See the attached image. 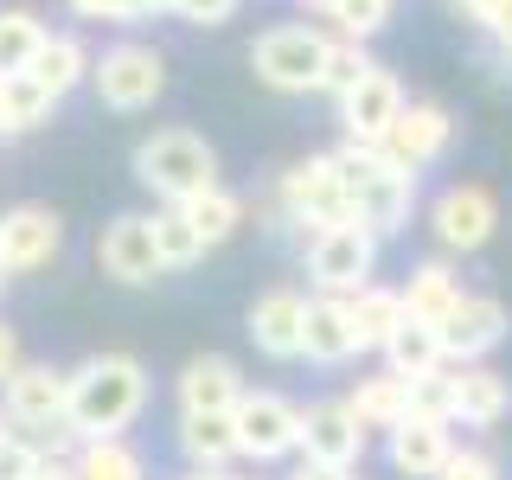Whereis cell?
I'll return each instance as SVG.
<instances>
[{
    "instance_id": "cell-35",
    "label": "cell",
    "mask_w": 512,
    "mask_h": 480,
    "mask_svg": "<svg viewBox=\"0 0 512 480\" xmlns=\"http://www.w3.org/2000/svg\"><path fill=\"white\" fill-rule=\"evenodd\" d=\"M84 20H109V26H128L141 20V13H154V0H71Z\"/></svg>"
},
{
    "instance_id": "cell-25",
    "label": "cell",
    "mask_w": 512,
    "mask_h": 480,
    "mask_svg": "<svg viewBox=\"0 0 512 480\" xmlns=\"http://www.w3.org/2000/svg\"><path fill=\"white\" fill-rule=\"evenodd\" d=\"M404 308H410L416 320H429V327H442V320L461 308V282L448 276L442 263H423V269L410 276V295H404Z\"/></svg>"
},
{
    "instance_id": "cell-1",
    "label": "cell",
    "mask_w": 512,
    "mask_h": 480,
    "mask_svg": "<svg viewBox=\"0 0 512 480\" xmlns=\"http://www.w3.org/2000/svg\"><path fill=\"white\" fill-rule=\"evenodd\" d=\"M148 404V378L128 352H109V359H90L84 372L71 378V404H64V423L84 429V436H116V429L135 423V410Z\"/></svg>"
},
{
    "instance_id": "cell-16",
    "label": "cell",
    "mask_w": 512,
    "mask_h": 480,
    "mask_svg": "<svg viewBox=\"0 0 512 480\" xmlns=\"http://www.w3.org/2000/svg\"><path fill=\"white\" fill-rule=\"evenodd\" d=\"M180 404H186V416H231L244 404L237 365L231 359H192L180 372Z\"/></svg>"
},
{
    "instance_id": "cell-11",
    "label": "cell",
    "mask_w": 512,
    "mask_h": 480,
    "mask_svg": "<svg viewBox=\"0 0 512 480\" xmlns=\"http://www.w3.org/2000/svg\"><path fill=\"white\" fill-rule=\"evenodd\" d=\"M436 333H442V359H487L506 340V308L493 295H461V308Z\"/></svg>"
},
{
    "instance_id": "cell-8",
    "label": "cell",
    "mask_w": 512,
    "mask_h": 480,
    "mask_svg": "<svg viewBox=\"0 0 512 480\" xmlns=\"http://www.w3.org/2000/svg\"><path fill=\"white\" fill-rule=\"evenodd\" d=\"M340 116H346V128H352V141L378 148V141L391 135V122L404 116V90H397V77H391V71L365 64V71L352 77V90L340 96Z\"/></svg>"
},
{
    "instance_id": "cell-7",
    "label": "cell",
    "mask_w": 512,
    "mask_h": 480,
    "mask_svg": "<svg viewBox=\"0 0 512 480\" xmlns=\"http://www.w3.org/2000/svg\"><path fill=\"white\" fill-rule=\"evenodd\" d=\"M282 199H288V212H295V218L320 224V231H333V224H359V218H352L346 186H340V167H333V154H327V160H301V167H288Z\"/></svg>"
},
{
    "instance_id": "cell-18",
    "label": "cell",
    "mask_w": 512,
    "mask_h": 480,
    "mask_svg": "<svg viewBox=\"0 0 512 480\" xmlns=\"http://www.w3.org/2000/svg\"><path fill=\"white\" fill-rule=\"evenodd\" d=\"M448 455H455V448H448V429L429 423V416H404V423L391 429V461H397V474H410V480L442 474Z\"/></svg>"
},
{
    "instance_id": "cell-15",
    "label": "cell",
    "mask_w": 512,
    "mask_h": 480,
    "mask_svg": "<svg viewBox=\"0 0 512 480\" xmlns=\"http://www.w3.org/2000/svg\"><path fill=\"white\" fill-rule=\"evenodd\" d=\"M301 442H308V461L314 468H352L365 448V429L352 423L346 404H314L301 416Z\"/></svg>"
},
{
    "instance_id": "cell-20",
    "label": "cell",
    "mask_w": 512,
    "mask_h": 480,
    "mask_svg": "<svg viewBox=\"0 0 512 480\" xmlns=\"http://www.w3.org/2000/svg\"><path fill=\"white\" fill-rule=\"evenodd\" d=\"M301 352L320 365H340L352 359V320H346V301H308V320H301Z\"/></svg>"
},
{
    "instance_id": "cell-21",
    "label": "cell",
    "mask_w": 512,
    "mask_h": 480,
    "mask_svg": "<svg viewBox=\"0 0 512 480\" xmlns=\"http://www.w3.org/2000/svg\"><path fill=\"white\" fill-rule=\"evenodd\" d=\"M384 359H391L397 378H423V372H436V365H442V333L429 327V320L404 314V320H397V333L384 340Z\"/></svg>"
},
{
    "instance_id": "cell-46",
    "label": "cell",
    "mask_w": 512,
    "mask_h": 480,
    "mask_svg": "<svg viewBox=\"0 0 512 480\" xmlns=\"http://www.w3.org/2000/svg\"><path fill=\"white\" fill-rule=\"evenodd\" d=\"M308 7H333V0H308Z\"/></svg>"
},
{
    "instance_id": "cell-44",
    "label": "cell",
    "mask_w": 512,
    "mask_h": 480,
    "mask_svg": "<svg viewBox=\"0 0 512 480\" xmlns=\"http://www.w3.org/2000/svg\"><path fill=\"white\" fill-rule=\"evenodd\" d=\"M0 135H13V116H7V96H0Z\"/></svg>"
},
{
    "instance_id": "cell-3",
    "label": "cell",
    "mask_w": 512,
    "mask_h": 480,
    "mask_svg": "<svg viewBox=\"0 0 512 480\" xmlns=\"http://www.w3.org/2000/svg\"><path fill=\"white\" fill-rule=\"evenodd\" d=\"M135 173L154 192H167L173 205H186V199H199V192L218 186V154L205 148L192 128H160L154 141L135 148Z\"/></svg>"
},
{
    "instance_id": "cell-23",
    "label": "cell",
    "mask_w": 512,
    "mask_h": 480,
    "mask_svg": "<svg viewBox=\"0 0 512 480\" xmlns=\"http://www.w3.org/2000/svg\"><path fill=\"white\" fill-rule=\"evenodd\" d=\"M352 423H359V429H397V423H404V416H410V378H365L359 384V397H352Z\"/></svg>"
},
{
    "instance_id": "cell-42",
    "label": "cell",
    "mask_w": 512,
    "mask_h": 480,
    "mask_svg": "<svg viewBox=\"0 0 512 480\" xmlns=\"http://www.w3.org/2000/svg\"><path fill=\"white\" fill-rule=\"evenodd\" d=\"M301 480H352V474H346V468H308Z\"/></svg>"
},
{
    "instance_id": "cell-27",
    "label": "cell",
    "mask_w": 512,
    "mask_h": 480,
    "mask_svg": "<svg viewBox=\"0 0 512 480\" xmlns=\"http://www.w3.org/2000/svg\"><path fill=\"white\" fill-rule=\"evenodd\" d=\"M39 45H45V26L32 20V13H0V84L32 71Z\"/></svg>"
},
{
    "instance_id": "cell-4",
    "label": "cell",
    "mask_w": 512,
    "mask_h": 480,
    "mask_svg": "<svg viewBox=\"0 0 512 480\" xmlns=\"http://www.w3.org/2000/svg\"><path fill=\"white\" fill-rule=\"evenodd\" d=\"M256 77L276 90H320L327 84V64H333V39L314 26H269L263 39H256Z\"/></svg>"
},
{
    "instance_id": "cell-43",
    "label": "cell",
    "mask_w": 512,
    "mask_h": 480,
    "mask_svg": "<svg viewBox=\"0 0 512 480\" xmlns=\"http://www.w3.org/2000/svg\"><path fill=\"white\" fill-rule=\"evenodd\" d=\"M493 39H500V52L512 58V20H506V26H493Z\"/></svg>"
},
{
    "instance_id": "cell-17",
    "label": "cell",
    "mask_w": 512,
    "mask_h": 480,
    "mask_svg": "<svg viewBox=\"0 0 512 480\" xmlns=\"http://www.w3.org/2000/svg\"><path fill=\"white\" fill-rule=\"evenodd\" d=\"M64 404H71V378H58L52 365H32V372H13L7 378V410H13V423H32V429H45V423H58Z\"/></svg>"
},
{
    "instance_id": "cell-37",
    "label": "cell",
    "mask_w": 512,
    "mask_h": 480,
    "mask_svg": "<svg viewBox=\"0 0 512 480\" xmlns=\"http://www.w3.org/2000/svg\"><path fill=\"white\" fill-rule=\"evenodd\" d=\"M442 480H500V461L480 455V448H468V455H448Z\"/></svg>"
},
{
    "instance_id": "cell-36",
    "label": "cell",
    "mask_w": 512,
    "mask_h": 480,
    "mask_svg": "<svg viewBox=\"0 0 512 480\" xmlns=\"http://www.w3.org/2000/svg\"><path fill=\"white\" fill-rule=\"evenodd\" d=\"M167 7L180 13V20H192V26H224L244 0H167Z\"/></svg>"
},
{
    "instance_id": "cell-45",
    "label": "cell",
    "mask_w": 512,
    "mask_h": 480,
    "mask_svg": "<svg viewBox=\"0 0 512 480\" xmlns=\"http://www.w3.org/2000/svg\"><path fill=\"white\" fill-rule=\"evenodd\" d=\"M199 480H231V474H218V468H212V474H199Z\"/></svg>"
},
{
    "instance_id": "cell-40",
    "label": "cell",
    "mask_w": 512,
    "mask_h": 480,
    "mask_svg": "<svg viewBox=\"0 0 512 480\" xmlns=\"http://www.w3.org/2000/svg\"><path fill=\"white\" fill-rule=\"evenodd\" d=\"M468 20H480V26H506L512 20V0H455Z\"/></svg>"
},
{
    "instance_id": "cell-39",
    "label": "cell",
    "mask_w": 512,
    "mask_h": 480,
    "mask_svg": "<svg viewBox=\"0 0 512 480\" xmlns=\"http://www.w3.org/2000/svg\"><path fill=\"white\" fill-rule=\"evenodd\" d=\"M359 71H365V58H359V52H346V45H333V64H327V90H340V96H346V90H352V77H359Z\"/></svg>"
},
{
    "instance_id": "cell-5",
    "label": "cell",
    "mask_w": 512,
    "mask_h": 480,
    "mask_svg": "<svg viewBox=\"0 0 512 480\" xmlns=\"http://www.w3.org/2000/svg\"><path fill=\"white\" fill-rule=\"evenodd\" d=\"M372 256H378V244H372L365 224H333V231L314 237L308 269H314L320 288H333V295H359L365 276H372Z\"/></svg>"
},
{
    "instance_id": "cell-19",
    "label": "cell",
    "mask_w": 512,
    "mask_h": 480,
    "mask_svg": "<svg viewBox=\"0 0 512 480\" xmlns=\"http://www.w3.org/2000/svg\"><path fill=\"white\" fill-rule=\"evenodd\" d=\"M301 320H308V301L288 295V288H276V295H263L250 308V340L263 352H276V359H295V352H301Z\"/></svg>"
},
{
    "instance_id": "cell-6",
    "label": "cell",
    "mask_w": 512,
    "mask_h": 480,
    "mask_svg": "<svg viewBox=\"0 0 512 480\" xmlns=\"http://www.w3.org/2000/svg\"><path fill=\"white\" fill-rule=\"evenodd\" d=\"M90 77H96V96L109 109H148L160 96V84H167V64L148 45H116V52H103V64Z\"/></svg>"
},
{
    "instance_id": "cell-9",
    "label": "cell",
    "mask_w": 512,
    "mask_h": 480,
    "mask_svg": "<svg viewBox=\"0 0 512 480\" xmlns=\"http://www.w3.org/2000/svg\"><path fill=\"white\" fill-rule=\"evenodd\" d=\"M231 416H237V455L269 461V455H288V448L301 442V410L282 404V397H269V391L244 397Z\"/></svg>"
},
{
    "instance_id": "cell-31",
    "label": "cell",
    "mask_w": 512,
    "mask_h": 480,
    "mask_svg": "<svg viewBox=\"0 0 512 480\" xmlns=\"http://www.w3.org/2000/svg\"><path fill=\"white\" fill-rule=\"evenodd\" d=\"M154 244H160V263H192V256H199L205 250V237L199 231H192V218L180 212V205H173V212H160L154 218Z\"/></svg>"
},
{
    "instance_id": "cell-38",
    "label": "cell",
    "mask_w": 512,
    "mask_h": 480,
    "mask_svg": "<svg viewBox=\"0 0 512 480\" xmlns=\"http://www.w3.org/2000/svg\"><path fill=\"white\" fill-rule=\"evenodd\" d=\"M39 455H32L26 442H0V480H39Z\"/></svg>"
},
{
    "instance_id": "cell-24",
    "label": "cell",
    "mask_w": 512,
    "mask_h": 480,
    "mask_svg": "<svg viewBox=\"0 0 512 480\" xmlns=\"http://www.w3.org/2000/svg\"><path fill=\"white\" fill-rule=\"evenodd\" d=\"M506 410H512V384L500 372L468 365V372L455 378V416H468V423H500Z\"/></svg>"
},
{
    "instance_id": "cell-28",
    "label": "cell",
    "mask_w": 512,
    "mask_h": 480,
    "mask_svg": "<svg viewBox=\"0 0 512 480\" xmlns=\"http://www.w3.org/2000/svg\"><path fill=\"white\" fill-rule=\"evenodd\" d=\"M180 442H186V455H192V461L218 468V461H231V455H237V416H186Z\"/></svg>"
},
{
    "instance_id": "cell-14",
    "label": "cell",
    "mask_w": 512,
    "mask_h": 480,
    "mask_svg": "<svg viewBox=\"0 0 512 480\" xmlns=\"http://www.w3.org/2000/svg\"><path fill=\"white\" fill-rule=\"evenodd\" d=\"M96 256H103V269L116 282H154L167 269L160 263V244H154V218H116L103 231V250Z\"/></svg>"
},
{
    "instance_id": "cell-29",
    "label": "cell",
    "mask_w": 512,
    "mask_h": 480,
    "mask_svg": "<svg viewBox=\"0 0 512 480\" xmlns=\"http://www.w3.org/2000/svg\"><path fill=\"white\" fill-rule=\"evenodd\" d=\"M180 212L192 218V231L205 237V244H218V237H231L237 231V199L224 186H212V192H199V199H186Z\"/></svg>"
},
{
    "instance_id": "cell-41",
    "label": "cell",
    "mask_w": 512,
    "mask_h": 480,
    "mask_svg": "<svg viewBox=\"0 0 512 480\" xmlns=\"http://www.w3.org/2000/svg\"><path fill=\"white\" fill-rule=\"evenodd\" d=\"M20 372V340H13V327H0V378Z\"/></svg>"
},
{
    "instance_id": "cell-13",
    "label": "cell",
    "mask_w": 512,
    "mask_h": 480,
    "mask_svg": "<svg viewBox=\"0 0 512 480\" xmlns=\"http://www.w3.org/2000/svg\"><path fill=\"white\" fill-rule=\"evenodd\" d=\"M58 244H64L58 212H45V205H20V212L0 218V263L7 269H45Z\"/></svg>"
},
{
    "instance_id": "cell-30",
    "label": "cell",
    "mask_w": 512,
    "mask_h": 480,
    "mask_svg": "<svg viewBox=\"0 0 512 480\" xmlns=\"http://www.w3.org/2000/svg\"><path fill=\"white\" fill-rule=\"evenodd\" d=\"M77 480H141V461L116 436H96L84 448V461H77Z\"/></svg>"
},
{
    "instance_id": "cell-47",
    "label": "cell",
    "mask_w": 512,
    "mask_h": 480,
    "mask_svg": "<svg viewBox=\"0 0 512 480\" xmlns=\"http://www.w3.org/2000/svg\"><path fill=\"white\" fill-rule=\"evenodd\" d=\"M0 282H7V263H0Z\"/></svg>"
},
{
    "instance_id": "cell-34",
    "label": "cell",
    "mask_w": 512,
    "mask_h": 480,
    "mask_svg": "<svg viewBox=\"0 0 512 480\" xmlns=\"http://www.w3.org/2000/svg\"><path fill=\"white\" fill-rule=\"evenodd\" d=\"M333 26L346 32V39H372V32L391 20V0H333Z\"/></svg>"
},
{
    "instance_id": "cell-32",
    "label": "cell",
    "mask_w": 512,
    "mask_h": 480,
    "mask_svg": "<svg viewBox=\"0 0 512 480\" xmlns=\"http://www.w3.org/2000/svg\"><path fill=\"white\" fill-rule=\"evenodd\" d=\"M0 96H7L13 135H20V128H32V122H45V116H52V103H58V96L45 90V84H32V77H7V84H0Z\"/></svg>"
},
{
    "instance_id": "cell-22",
    "label": "cell",
    "mask_w": 512,
    "mask_h": 480,
    "mask_svg": "<svg viewBox=\"0 0 512 480\" xmlns=\"http://www.w3.org/2000/svg\"><path fill=\"white\" fill-rule=\"evenodd\" d=\"M404 295H391V288H359V295L346 301V320H352V346H384L397 333V320H404Z\"/></svg>"
},
{
    "instance_id": "cell-12",
    "label": "cell",
    "mask_w": 512,
    "mask_h": 480,
    "mask_svg": "<svg viewBox=\"0 0 512 480\" xmlns=\"http://www.w3.org/2000/svg\"><path fill=\"white\" fill-rule=\"evenodd\" d=\"M500 224V205H493L487 186H448L436 199V237L448 250H480Z\"/></svg>"
},
{
    "instance_id": "cell-2",
    "label": "cell",
    "mask_w": 512,
    "mask_h": 480,
    "mask_svg": "<svg viewBox=\"0 0 512 480\" xmlns=\"http://www.w3.org/2000/svg\"><path fill=\"white\" fill-rule=\"evenodd\" d=\"M333 167H340V186L352 199V218L365 224V231H397V224L410 218V199H416V173L391 167L378 148H365V141H352V148L333 154Z\"/></svg>"
},
{
    "instance_id": "cell-33",
    "label": "cell",
    "mask_w": 512,
    "mask_h": 480,
    "mask_svg": "<svg viewBox=\"0 0 512 480\" xmlns=\"http://www.w3.org/2000/svg\"><path fill=\"white\" fill-rule=\"evenodd\" d=\"M410 416L448 423V416H455V378H442V372H423V378H410Z\"/></svg>"
},
{
    "instance_id": "cell-10",
    "label": "cell",
    "mask_w": 512,
    "mask_h": 480,
    "mask_svg": "<svg viewBox=\"0 0 512 480\" xmlns=\"http://www.w3.org/2000/svg\"><path fill=\"white\" fill-rule=\"evenodd\" d=\"M448 135H455L448 109H436V103H404V116L391 122V135L378 141V154L391 160V167L416 173V167H429V160L448 148Z\"/></svg>"
},
{
    "instance_id": "cell-26",
    "label": "cell",
    "mask_w": 512,
    "mask_h": 480,
    "mask_svg": "<svg viewBox=\"0 0 512 480\" xmlns=\"http://www.w3.org/2000/svg\"><path fill=\"white\" fill-rule=\"evenodd\" d=\"M84 71H90V64H84V45H77L71 32H58V39L45 32V45H39V58H32V71H26V77H32V84H45L52 96H64Z\"/></svg>"
}]
</instances>
